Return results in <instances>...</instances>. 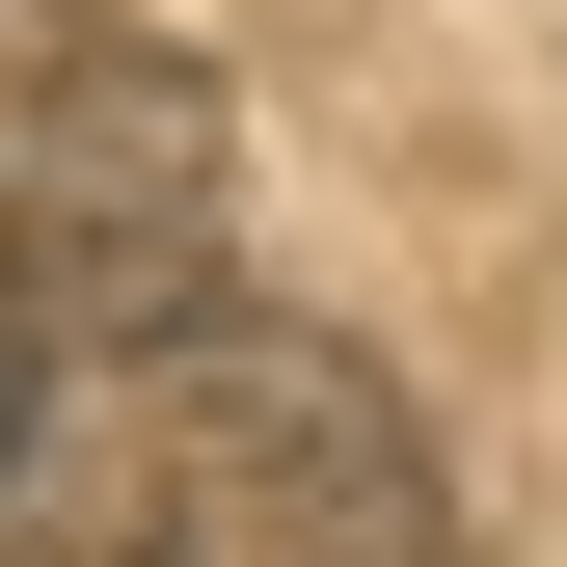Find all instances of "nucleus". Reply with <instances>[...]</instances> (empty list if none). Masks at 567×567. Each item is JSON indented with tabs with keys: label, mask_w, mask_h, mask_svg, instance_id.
<instances>
[{
	"label": "nucleus",
	"mask_w": 567,
	"mask_h": 567,
	"mask_svg": "<svg viewBox=\"0 0 567 567\" xmlns=\"http://www.w3.org/2000/svg\"><path fill=\"white\" fill-rule=\"evenodd\" d=\"M0 567H460V486L351 324L163 298L54 405H0Z\"/></svg>",
	"instance_id": "nucleus-1"
},
{
	"label": "nucleus",
	"mask_w": 567,
	"mask_h": 567,
	"mask_svg": "<svg viewBox=\"0 0 567 567\" xmlns=\"http://www.w3.org/2000/svg\"><path fill=\"white\" fill-rule=\"evenodd\" d=\"M0 217H217V82L135 0H0Z\"/></svg>",
	"instance_id": "nucleus-2"
}]
</instances>
